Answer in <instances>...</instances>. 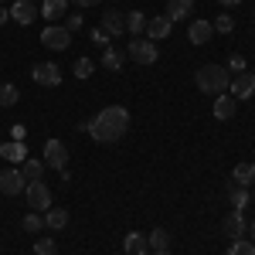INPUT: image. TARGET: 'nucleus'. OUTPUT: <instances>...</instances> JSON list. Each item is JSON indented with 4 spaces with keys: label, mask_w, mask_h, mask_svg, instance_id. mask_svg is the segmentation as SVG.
<instances>
[{
    "label": "nucleus",
    "mask_w": 255,
    "mask_h": 255,
    "mask_svg": "<svg viewBox=\"0 0 255 255\" xmlns=\"http://www.w3.org/2000/svg\"><path fill=\"white\" fill-rule=\"evenodd\" d=\"M79 129H85L96 143H116V139H123L126 129H129V109H126V106H106V109H99L89 123H82Z\"/></svg>",
    "instance_id": "nucleus-1"
},
{
    "label": "nucleus",
    "mask_w": 255,
    "mask_h": 255,
    "mask_svg": "<svg viewBox=\"0 0 255 255\" xmlns=\"http://www.w3.org/2000/svg\"><path fill=\"white\" fill-rule=\"evenodd\" d=\"M197 89L201 92H208V96H221V92H228V85H232V72L225 68V65H201L197 68Z\"/></svg>",
    "instance_id": "nucleus-2"
},
{
    "label": "nucleus",
    "mask_w": 255,
    "mask_h": 255,
    "mask_svg": "<svg viewBox=\"0 0 255 255\" xmlns=\"http://www.w3.org/2000/svg\"><path fill=\"white\" fill-rule=\"evenodd\" d=\"M126 58L136 61V65H153V61L160 58L157 41H150V38H133V41H129V48H126Z\"/></svg>",
    "instance_id": "nucleus-3"
},
{
    "label": "nucleus",
    "mask_w": 255,
    "mask_h": 255,
    "mask_svg": "<svg viewBox=\"0 0 255 255\" xmlns=\"http://www.w3.org/2000/svg\"><path fill=\"white\" fill-rule=\"evenodd\" d=\"M24 194H27V208H31V211H48V208H51V187H48L44 180L27 184Z\"/></svg>",
    "instance_id": "nucleus-4"
},
{
    "label": "nucleus",
    "mask_w": 255,
    "mask_h": 255,
    "mask_svg": "<svg viewBox=\"0 0 255 255\" xmlns=\"http://www.w3.org/2000/svg\"><path fill=\"white\" fill-rule=\"evenodd\" d=\"M228 96L235 99V102H245V99L255 96V75L245 68V72H238L232 75V85H228Z\"/></svg>",
    "instance_id": "nucleus-5"
},
{
    "label": "nucleus",
    "mask_w": 255,
    "mask_h": 255,
    "mask_svg": "<svg viewBox=\"0 0 255 255\" xmlns=\"http://www.w3.org/2000/svg\"><path fill=\"white\" fill-rule=\"evenodd\" d=\"M41 44L51 48V51H65V48L72 44V34L65 31V24H61V27L58 24H48V27L41 31Z\"/></svg>",
    "instance_id": "nucleus-6"
},
{
    "label": "nucleus",
    "mask_w": 255,
    "mask_h": 255,
    "mask_svg": "<svg viewBox=\"0 0 255 255\" xmlns=\"http://www.w3.org/2000/svg\"><path fill=\"white\" fill-rule=\"evenodd\" d=\"M44 167H51V170H65L68 167V146L61 139H48L44 143Z\"/></svg>",
    "instance_id": "nucleus-7"
},
{
    "label": "nucleus",
    "mask_w": 255,
    "mask_h": 255,
    "mask_svg": "<svg viewBox=\"0 0 255 255\" xmlns=\"http://www.w3.org/2000/svg\"><path fill=\"white\" fill-rule=\"evenodd\" d=\"M24 187H27V180H24V174H20V167L0 170V194L14 197V194H24Z\"/></svg>",
    "instance_id": "nucleus-8"
},
{
    "label": "nucleus",
    "mask_w": 255,
    "mask_h": 255,
    "mask_svg": "<svg viewBox=\"0 0 255 255\" xmlns=\"http://www.w3.org/2000/svg\"><path fill=\"white\" fill-rule=\"evenodd\" d=\"M31 79L38 82V85H58L61 82V68L55 65V61H41V65L31 68Z\"/></svg>",
    "instance_id": "nucleus-9"
},
{
    "label": "nucleus",
    "mask_w": 255,
    "mask_h": 255,
    "mask_svg": "<svg viewBox=\"0 0 255 255\" xmlns=\"http://www.w3.org/2000/svg\"><path fill=\"white\" fill-rule=\"evenodd\" d=\"M221 235L225 238H245V215L242 211H228V215L221 218Z\"/></svg>",
    "instance_id": "nucleus-10"
},
{
    "label": "nucleus",
    "mask_w": 255,
    "mask_h": 255,
    "mask_svg": "<svg viewBox=\"0 0 255 255\" xmlns=\"http://www.w3.org/2000/svg\"><path fill=\"white\" fill-rule=\"evenodd\" d=\"M38 7L31 3V0H17V3H10V20H17V24H31V20H38Z\"/></svg>",
    "instance_id": "nucleus-11"
},
{
    "label": "nucleus",
    "mask_w": 255,
    "mask_h": 255,
    "mask_svg": "<svg viewBox=\"0 0 255 255\" xmlns=\"http://www.w3.org/2000/svg\"><path fill=\"white\" fill-rule=\"evenodd\" d=\"M0 157L7 160L10 167H20L24 160H27V146L17 143V139H10V143H0Z\"/></svg>",
    "instance_id": "nucleus-12"
},
{
    "label": "nucleus",
    "mask_w": 255,
    "mask_h": 255,
    "mask_svg": "<svg viewBox=\"0 0 255 255\" xmlns=\"http://www.w3.org/2000/svg\"><path fill=\"white\" fill-rule=\"evenodd\" d=\"M170 31H174V20H167V17H146V38H150V41L170 38Z\"/></svg>",
    "instance_id": "nucleus-13"
},
{
    "label": "nucleus",
    "mask_w": 255,
    "mask_h": 255,
    "mask_svg": "<svg viewBox=\"0 0 255 255\" xmlns=\"http://www.w3.org/2000/svg\"><path fill=\"white\" fill-rule=\"evenodd\" d=\"M123 252L126 255H146L150 252V242H146L143 232H129V235L123 238Z\"/></svg>",
    "instance_id": "nucleus-14"
},
{
    "label": "nucleus",
    "mask_w": 255,
    "mask_h": 255,
    "mask_svg": "<svg viewBox=\"0 0 255 255\" xmlns=\"http://www.w3.org/2000/svg\"><path fill=\"white\" fill-rule=\"evenodd\" d=\"M215 34V27H211V20H191V27H187V38L191 44H208Z\"/></svg>",
    "instance_id": "nucleus-15"
},
{
    "label": "nucleus",
    "mask_w": 255,
    "mask_h": 255,
    "mask_svg": "<svg viewBox=\"0 0 255 255\" xmlns=\"http://www.w3.org/2000/svg\"><path fill=\"white\" fill-rule=\"evenodd\" d=\"M102 31H106L109 38H119V34H126V14H119V10H109V14L102 17Z\"/></svg>",
    "instance_id": "nucleus-16"
},
{
    "label": "nucleus",
    "mask_w": 255,
    "mask_h": 255,
    "mask_svg": "<svg viewBox=\"0 0 255 255\" xmlns=\"http://www.w3.org/2000/svg\"><path fill=\"white\" fill-rule=\"evenodd\" d=\"M235 109H238V102H235L232 96H228V92L215 96V119H221V123H225V119H232V116H235Z\"/></svg>",
    "instance_id": "nucleus-17"
},
{
    "label": "nucleus",
    "mask_w": 255,
    "mask_h": 255,
    "mask_svg": "<svg viewBox=\"0 0 255 255\" xmlns=\"http://www.w3.org/2000/svg\"><path fill=\"white\" fill-rule=\"evenodd\" d=\"M194 10V0H167V20H187Z\"/></svg>",
    "instance_id": "nucleus-18"
},
{
    "label": "nucleus",
    "mask_w": 255,
    "mask_h": 255,
    "mask_svg": "<svg viewBox=\"0 0 255 255\" xmlns=\"http://www.w3.org/2000/svg\"><path fill=\"white\" fill-rule=\"evenodd\" d=\"M44 170H48V167H44V160H34V157H27L24 163H20V174H24V180H27V184L41 180V177H44Z\"/></svg>",
    "instance_id": "nucleus-19"
},
{
    "label": "nucleus",
    "mask_w": 255,
    "mask_h": 255,
    "mask_svg": "<svg viewBox=\"0 0 255 255\" xmlns=\"http://www.w3.org/2000/svg\"><path fill=\"white\" fill-rule=\"evenodd\" d=\"M68 10V0H44L41 3V17L44 20H61Z\"/></svg>",
    "instance_id": "nucleus-20"
},
{
    "label": "nucleus",
    "mask_w": 255,
    "mask_h": 255,
    "mask_svg": "<svg viewBox=\"0 0 255 255\" xmlns=\"http://www.w3.org/2000/svg\"><path fill=\"white\" fill-rule=\"evenodd\" d=\"M232 180H235L238 187H249V184H255V163H238L235 170H232Z\"/></svg>",
    "instance_id": "nucleus-21"
},
{
    "label": "nucleus",
    "mask_w": 255,
    "mask_h": 255,
    "mask_svg": "<svg viewBox=\"0 0 255 255\" xmlns=\"http://www.w3.org/2000/svg\"><path fill=\"white\" fill-rule=\"evenodd\" d=\"M65 225H68V211H65V208H55V211L48 208V215H44V228H51V232H61Z\"/></svg>",
    "instance_id": "nucleus-22"
},
{
    "label": "nucleus",
    "mask_w": 255,
    "mask_h": 255,
    "mask_svg": "<svg viewBox=\"0 0 255 255\" xmlns=\"http://www.w3.org/2000/svg\"><path fill=\"white\" fill-rule=\"evenodd\" d=\"M126 31L136 38V34H143L146 31V14H139V10H129L126 14Z\"/></svg>",
    "instance_id": "nucleus-23"
},
{
    "label": "nucleus",
    "mask_w": 255,
    "mask_h": 255,
    "mask_svg": "<svg viewBox=\"0 0 255 255\" xmlns=\"http://www.w3.org/2000/svg\"><path fill=\"white\" fill-rule=\"evenodd\" d=\"M102 65H106L109 72H119V68L126 65V55L116 51V48H106V51H102Z\"/></svg>",
    "instance_id": "nucleus-24"
},
{
    "label": "nucleus",
    "mask_w": 255,
    "mask_h": 255,
    "mask_svg": "<svg viewBox=\"0 0 255 255\" xmlns=\"http://www.w3.org/2000/svg\"><path fill=\"white\" fill-rule=\"evenodd\" d=\"M146 242H150V252H167V245H170V235H167L163 228H153V232L146 235Z\"/></svg>",
    "instance_id": "nucleus-25"
},
{
    "label": "nucleus",
    "mask_w": 255,
    "mask_h": 255,
    "mask_svg": "<svg viewBox=\"0 0 255 255\" xmlns=\"http://www.w3.org/2000/svg\"><path fill=\"white\" fill-rule=\"evenodd\" d=\"M228 201H232V208H235V211H245V208H249V201H252V194H249V191H245V187H232V191H228Z\"/></svg>",
    "instance_id": "nucleus-26"
},
{
    "label": "nucleus",
    "mask_w": 255,
    "mask_h": 255,
    "mask_svg": "<svg viewBox=\"0 0 255 255\" xmlns=\"http://www.w3.org/2000/svg\"><path fill=\"white\" fill-rule=\"evenodd\" d=\"M20 102V92H17V85H10V82H3L0 85V106H17Z\"/></svg>",
    "instance_id": "nucleus-27"
},
{
    "label": "nucleus",
    "mask_w": 255,
    "mask_h": 255,
    "mask_svg": "<svg viewBox=\"0 0 255 255\" xmlns=\"http://www.w3.org/2000/svg\"><path fill=\"white\" fill-rule=\"evenodd\" d=\"M228 255H255V245L249 238H235V242L228 245Z\"/></svg>",
    "instance_id": "nucleus-28"
},
{
    "label": "nucleus",
    "mask_w": 255,
    "mask_h": 255,
    "mask_svg": "<svg viewBox=\"0 0 255 255\" xmlns=\"http://www.w3.org/2000/svg\"><path fill=\"white\" fill-rule=\"evenodd\" d=\"M211 27H218V34H232L235 31V17L232 14H218V20H211Z\"/></svg>",
    "instance_id": "nucleus-29"
},
{
    "label": "nucleus",
    "mask_w": 255,
    "mask_h": 255,
    "mask_svg": "<svg viewBox=\"0 0 255 255\" xmlns=\"http://www.w3.org/2000/svg\"><path fill=\"white\" fill-rule=\"evenodd\" d=\"M41 228H44V215L27 211V215H24V232H41Z\"/></svg>",
    "instance_id": "nucleus-30"
},
{
    "label": "nucleus",
    "mask_w": 255,
    "mask_h": 255,
    "mask_svg": "<svg viewBox=\"0 0 255 255\" xmlns=\"http://www.w3.org/2000/svg\"><path fill=\"white\" fill-rule=\"evenodd\" d=\"M34 255H58V245H55V238H38V245H34Z\"/></svg>",
    "instance_id": "nucleus-31"
},
{
    "label": "nucleus",
    "mask_w": 255,
    "mask_h": 255,
    "mask_svg": "<svg viewBox=\"0 0 255 255\" xmlns=\"http://www.w3.org/2000/svg\"><path fill=\"white\" fill-rule=\"evenodd\" d=\"M92 68H96V65H92V58H79V61H75V79L85 82L89 75H92Z\"/></svg>",
    "instance_id": "nucleus-32"
},
{
    "label": "nucleus",
    "mask_w": 255,
    "mask_h": 255,
    "mask_svg": "<svg viewBox=\"0 0 255 255\" xmlns=\"http://www.w3.org/2000/svg\"><path fill=\"white\" fill-rule=\"evenodd\" d=\"M225 68H228V72H232V75H238V72H245V68H249V65H245V55H232V58H228V65H225Z\"/></svg>",
    "instance_id": "nucleus-33"
},
{
    "label": "nucleus",
    "mask_w": 255,
    "mask_h": 255,
    "mask_svg": "<svg viewBox=\"0 0 255 255\" xmlns=\"http://www.w3.org/2000/svg\"><path fill=\"white\" fill-rule=\"evenodd\" d=\"M82 24H85V17L82 14H72V17H65V31L75 34V31H82Z\"/></svg>",
    "instance_id": "nucleus-34"
},
{
    "label": "nucleus",
    "mask_w": 255,
    "mask_h": 255,
    "mask_svg": "<svg viewBox=\"0 0 255 255\" xmlns=\"http://www.w3.org/2000/svg\"><path fill=\"white\" fill-rule=\"evenodd\" d=\"M10 136L17 139V143H24V136H27V129H24V126L17 123V126H10Z\"/></svg>",
    "instance_id": "nucleus-35"
},
{
    "label": "nucleus",
    "mask_w": 255,
    "mask_h": 255,
    "mask_svg": "<svg viewBox=\"0 0 255 255\" xmlns=\"http://www.w3.org/2000/svg\"><path fill=\"white\" fill-rule=\"evenodd\" d=\"M68 3H79V7H96L99 0H68Z\"/></svg>",
    "instance_id": "nucleus-36"
},
{
    "label": "nucleus",
    "mask_w": 255,
    "mask_h": 255,
    "mask_svg": "<svg viewBox=\"0 0 255 255\" xmlns=\"http://www.w3.org/2000/svg\"><path fill=\"white\" fill-rule=\"evenodd\" d=\"M7 20H10V10H7V7H0V24H7Z\"/></svg>",
    "instance_id": "nucleus-37"
},
{
    "label": "nucleus",
    "mask_w": 255,
    "mask_h": 255,
    "mask_svg": "<svg viewBox=\"0 0 255 255\" xmlns=\"http://www.w3.org/2000/svg\"><path fill=\"white\" fill-rule=\"evenodd\" d=\"M218 3H225V7H235V3H242V0H218Z\"/></svg>",
    "instance_id": "nucleus-38"
},
{
    "label": "nucleus",
    "mask_w": 255,
    "mask_h": 255,
    "mask_svg": "<svg viewBox=\"0 0 255 255\" xmlns=\"http://www.w3.org/2000/svg\"><path fill=\"white\" fill-rule=\"evenodd\" d=\"M249 235H252V245H255V221L249 225Z\"/></svg>",
    "instance_id": "nucleus-39"
},
{
    "label": "nucleus",
    "mask_w": 255,
    "mask_h": 255,
    "mask_svg": "<svg viewBox=\"0 0 255 255\" xmlns=\"http://www.w3.org/2000/svg\"><path fill=\"white\" fill-rule=\"evenodd\" d=\"M146 255H170V252H146Z\"/></svg>",
    "instance_id": "nucleus-40"
},
{
    "label": "nucleus",
    "mask_w": 255,
    "mask_h": 255,
    "mask_svg": "<svg viewBox=\"0 0 255 255\" xmlns=\"http://www.w3.org/2000/svg\"><path fill=\"white\" fill-rule=\"evenodd\" d=\"M252 20H255V14H252Z\"/></svg>",
    "instance_id": "nucleus-41"
},
{
    "label": "nucleus",
    "mask_w": 255,
    "mask_h": 255,
    "mask_svg": "<svg viewBox=\"0 0 255 255\" xmlns=\"http://www.w3.org/2000/svg\"><path fill=\"white\" fill-rule=\"evenodd\" d=\"M252 201H255V194H252Z\"/></svg>",
    "instance_id": "nucleus-42"
},
{
    "label": "nucleus",
    "mask_w": 255,
    "mask_h": 255,
    "mask_svg": "<svg viewBox=\"0 0 255 255\" xmlns=\"http://www.w3.org/2000/svg\"><path fill=\"white\" fill-rule=\"evenodd\" d=\"M0 3H3V0H0Z\"/></svg>",
    "instance_id": "nucleus-43"
}]
</instances>
